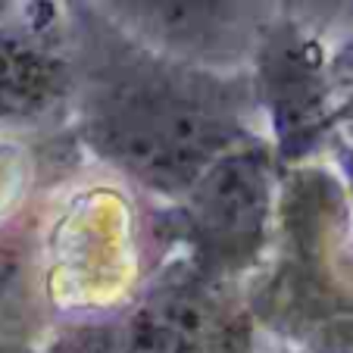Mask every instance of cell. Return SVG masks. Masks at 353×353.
Here are the masks:
<instances>
[{"mask_svg":"<svg viewBox=\"0 0 353 353\" xmlns=\"http://www.w3.org/2000/svg\"><path fill=\"white\" fill-rule=\"evenodd\" d=\"M79 50L75 132L134 188L179 203L222 157L256 144L254 72H213L134 44L97 7L69 13Z\"/></svg>","mask_w":353,"mask_h":353,"instance_id":"cell-1","label":"cell"},{"mask_svg":"<svg viewBox=\"0 0 353 353\" xmlns=\"http://www.w3.org/2000/svg\"><path fill=\"white\" fill-rule=\"evenodd\" d=\"M47 353H256V328L232 281L179 260L122 313L72 325Z\"/></svg>","mask_w":353,"mask_h":353,"instance_id":"cell-2","label":"cell"},{"mask_svg":"<svg viewBox=\"0 0 353 353\" xmlns=\"http://www.w3.org/2000/svg\"><path fill=\"white\" fill-rule=\"evenodd\" d=\"M272 160L263 141L222 157L179 200L191 256L200 275L234 281L250 269L266 244L272 216Z\"/></svg>","mask_w":353,"mask_h":353,"instance_id":"cell-3","label":"cell"},{"mask_svg":"<svg viewBox=\"0 0 353 353\" xmlns=\"http://www.w3.org/2000/svg\"><path fill=\"white\" fill-rule=\"evenodd\" d=\"M79 50L69 13L13 7L0 19V134H41L72 125Z\"/></svg>","mask_w":353,"mask_h":353,"instance_id":"cell-4","label":"cell"},{"mask_svg":"<svg viewBox=\"0 0 353 353\" xmlns=\"http://www.w3.org/2000/svg\"><path fill=\"white\" fill-rule=\"evenodd\" d=\"M97 13L134 44L213 72H250L279 19L266 3H100Z\"/></svg>","mask_w":353,"mask_h":353,"instance_id":"cell-5","label":"cell"},{"mask_svg":"<svg viewBox=\"0 0 353 353\" xmlns=\"http://www.w3.org/2000/svg\"><path fill=\"white\" fill-rule=\"evenodd\" d=\"M0 353H47L44 347H34L22 338H7V334H0Z\"/></svg>","mask_w":353,"mask_h":353,"instance_id":"cell-6","label":"cell"},{"mask_svg":"<svg viewBox=\"0 0 353 353\" xmlns=\"http://www.w3.org/2000/svg\"><path fill=\"white\" fill-rule=\"evenodd\" d=\"M13 13V3H0V19H3V16H10Z\"/></svg>","mask_w":353,"mask_h":353,"instance_id":"cell-7","label":"cell"}]
</instances>
